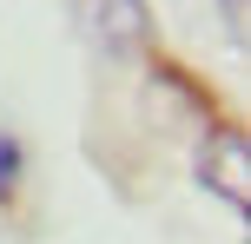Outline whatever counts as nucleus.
<instances>
[{"label": "nucleus", "mask_w": 251, "mask_h": 244, "mask_svg": "<svg viewBox=\"0 0 251 244\" xmlns=\"http://www.w3.org/2000/svg\"><path fill=\"white\" fill-rule=\"evenodd\" d=\"M66 7H73L79 26H86V40L106 46L113 60H132V53L146 46V33H152L146 0H66Z\"/></svg>", "instance_id": "nucleus-1"}, {"label": "nucleus", "mask_w": 251, "mask_h": 244, "mask_svg": "<svg viewBox=\"0 0 251 244\" xmlns=\"http://www.w3.org/2000/svg\"><path fill=\"white\" fill-rule=\"evenodd\" d=\"M199 178H205V192H225L231 198V211H245L251 205V152H245V139L238 132H218V139H205V152H199Z\"/></svg>", "instance_id": "nucleus-2"}, {"label": "nucleus", "mask_w": 251, "mask_h": 244, "mask_svg": "<svg viewBox=\"0 0 251 244\" xmlns=\"http://www.w3.org/2000/svg\"><path fill=\"white\" fill-rule=\"evenodd\" d=\"M20 165H26L20 139H13V132H0V205H7V198H13V185H20Z\"/></svg>", "instance_id": "nucleus-3"}, {"label": "nucleus", "mask_w": 251, "mask_h": 244, "mask_svg": "<svg viewBox=\"0 0 251 244\" xmlns=\"http://www.w3.org/2000/svg\"><path fill=\"white\" fill-rule=\"evenodd\" d=\"M218 7H225V26H231V33H245V0H218Z\"/></svg>", "instance_id": "nucleus-4"}]
</instances>
